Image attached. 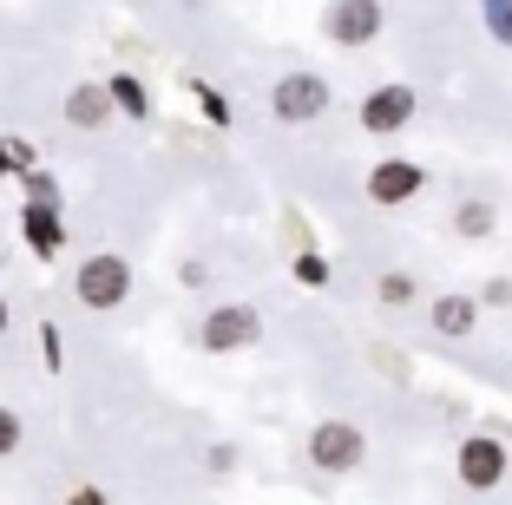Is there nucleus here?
Returning <instances> with one entry per match:
<instances>
[{
	"label": "nucleus",
	"mask_w": 512,
	"mask_h": 505,
	"mask_svg": "<svg viewBox=\"0 0 512 505\" xmlns=\"http://www.w3.org/2000/svg\"><path fill=\"white\" fill-rule=\"evenodd\" d=\"M362 460H368V433L355 427V420L329 414V420L309 427V466H316V473L342 479V473H362Z\"/></svg>",
	"instance_id": "f03ea898"
},
{
	"label": "nucleus",
	"mask_w": 512,
	"mask_h": 505,
	"mask_svg": "<svg viewBox=\"0 0 512 505\" xmlns=\"http://www.w3.org/2000/svg\"><path fill=\"white\" fill-rule=\"evenodd\" d=\"M73 296H79V309H92V315L125 309V296H132V263H125V256H112V250L79 256V269H73Z\"/></svg>",
	"instance_id": "f257e3e1"
},
{
	"label": "nucleus",
	"mask_w": 512,
	"mask_h": 505,
	"mask_svg": "<svg viewBox=\"0 0 512 505\" xmlns=\"http://www.w3.org/2000/svg\"><path fill=\"white\" fill-rule=\"evenodd\" d=\"M7 328H14V309H7V296H0V335H7Z\"/></svg>",
	"instance_id": "393cba45"
},
{
	"label": "nucleus",
	"mask_w": 512,
	"mask_h": 505,
	"mask_svg": "<svg viewBox=\"0 0 512 505\" xmlns=\"http://www.w3.org/2000/svg\"><path fill=\"white\" fill-rule=\"evenodd\" d=\"M270 112L283 125H316L322 112H329V79L322 73H283L270 86Z\"/></svg>",
	"instance_id": "20e7f679"
},
{
	"label": "nucleus",
	"mask_w": 512,
	"mask_h": 505,
	"mask_svg": "<svg viewBox=\"0 0 512 505\" xmlns=\"http://www.w3.org/2000/svg\"><path fill=\"white\" fill-rule=\"evenodd\" d=\"M66 125H73V132H99V125L112 119V99H106V86H99V79H79L73 92H66Z\"/></svg>",
	"instance_id": "9d476101"
},
{
	"label": "nucleus",
	"mask_w": 512,
	"mask_h": 505,
	"mask_svg": "<svg viewBox=\"0 0 512 505\" xmlns=\"http://www.w3.org/2000/svg\"><path fill=\"white\" fill-rule=\"evenodd\" d=\"M414 112H421V92L401 86V79H388V86H375L362 99V132L368 138H394V132L414 125Z\"/></svg>",
	"instance_id": "423d86ee"
},
{
	"label": "nucleus",
	"mask_w": 512,
	"mask_h": 505,
	"mask_svg": "<svg viewBox=\"0 0 512 505\" xmlns=\"http://www.w3.org/2000/svg\"><path fill=\"white\" fill-rule=\"evenodd\" d=\"M453 230L460 237H493V204H460L453 210Z\"/></svg>",
	"instance_id": "dca6fc26"
},
{
	"label": "nucleus",
	"mask_w": 512,
	"mask_h": 505,
	"mask_svg": "<svg viewBox=\"0 0 512 505\" xmlns=\"http://www.w3.org/2000/svg\"><path fill=\"white\" fill-rule=\"evenodd\" d=\"M33 164H40V158H33L27 138H7V132H0V178H27Z\"/></svg>",
	"instance_id": "4468645a"
},
{
	"label": "nucleus",
	"mask_w": 512,
	"mask_h": 505,
	"mask_svg": "<svg viewBox=\"0 0 512 505\" xmlns=\"http://www.w3.org/2000/svg\"><path fill=\"white\" fill-rule=\"evenodd\" d=\"M421 191H427V171L414 158H381L375 171H368V204H381V210L414 204Z\"/></svg>",
	"instance_id": "6e6552de"
},
{
	"label": "nucleus",
	"mask_w": 512,
	"mask_h": 505,
	"mask_svg": "<svg viewBox=\"0 0 512 505\" xmlns=\"http://www.w3.org/2000/svg\"><path fill=\"white\" fill-rule=\"evenodd\" d=\"M289 276H296L302 289H329V276H335V269H329V256H316V250H302L296 263H289Z\"/></svg>",
	"instance_id": "2eb2a0df"
},
{
	"label": "nucleus",
	"mask_w": 512,
	"mask_h": 505,
	"mask_svg": "<svg viewBox=\"0 0 512 505\" xmlns=\"http://www.w3.org/2000/svg\"><path fill=\"white\" fill-rule=\"evenodd\" d=\"M40 348H46V368H60V328L40 322Z\"/></svg>",
	"instance_id": "4be33fe9"
},
{
	"label": "nucleus",
	"mask_w": 512,
	"mask_h": 505,
	"mask_svg": "<svg viewBox=\"0 0 512 505\" xmlns=\"http://www.w3.org/2000/svg\"><path fill=\"white\" fill-rule=\"evenodd\" d=\"M453 466H460V486L467 492H493L512 466V446L499 440V433H467L460 453H453Z\"/></svg>",
	"instance_id": "39448f33"
},
{
	"label": "nucleus",
	"mask_w": 512,
	"mask_h": 505,
	"mask_svg": "<svg viewBox=\"0 0 512 505\" xmlns=\"http://www.w3.org/2000/svg\"><path fill=\"white\" fill-rule=\"evenodd\" d=\"M106 99H112V112H125V119H138V125L151 119V92H145V79H138V73H112L106 79Z\"/></svg>",
	"instance_id": "f8f14e48"
},
{
	"label": "nucleus",
	"mask_w": 512,
	"mask_h": 505,
	"mask_svg": "<svg viewBox=\"0 0 512 505\" xmlns=\"http://www.w3.org/2000/svg\"><path fill=\"white\" fill-rule=\"evenodd\" d=\"M197 105H204V119H211L217 132H230V99L217 86H197Z\"/></svg>",
	"instance_id": "a211bd4d"
},
{
	"label": "nucleus",
	"mask_w": 512,
	"mask_h": 505,
	"mask_svg": "<svg viewBox=\"0 0 512 505\" xmlns=\"http://www.w3.org/2000/svg\"><path fill=\"white\" fill-rule=\"evenodd\" d=\"M381 0H329V14H322V33L329 46H375L381 40Z\"/></svg>",
	"instance_id": "0eeeda50"
},
{
	"label": "nucleus",
	"mask_w": 512,
	"mask_h": 505,
	"mask_svg": "<svg viewBox=\"0 0 512 505\" xmlns=\"http://www.w3.org/2000/svg\"><path fill=\"white\" fill-rule=\"evenodd\" d=\"M381 302H388V309H401V302H414V283H407L401 269H394V276H381Z\"/></svg>",
	"instance_id": "6ab92c4d"
},
{
	"label": "nucleus",
	"mask_w": 512,
	"mask_h": 505,
	"mask_svg": "<svg viewBox=\"0 0 512 505\" xmlns=\"http://www.w3.org/2000/svg\"><path fill=\"white\" fill-rule=\"evenodd\" d=\"M197 342H204V355H243V348L263 342V309H250V302H217V309H204Z\"/></svg>",
	"instance_id": "7ed1b4c3"
},
{
	"label": "nucleus",
	"mask_w": 512,
	"mask_h": 505,
	"mask_svg": "<svg viewBox=\"0 0 512 505\" xmlns=\"http://www.w3.org/2000/svg\"><path fill=\"white\" fill-rule=\"evenodd\" d=\"M66 505H112V499L99 486H73V492H66Z\"/></svg>",
	"instance_id": "5701e85b"
},
{
	"label": "nucleus",
	"mask_w": 512,
	"mask_h": 505,
	"mask_svg": "<svg viewBox=\"0 0 512 505\" xmlns=\"http://www.w3.org/2000/svg\"><path fill=\"white\" fill-rule=\"evenodd\" d=\"M427 328L447 335V342L473 335V328H480V296H460V289H453V296H434L427 302Z\"/></svg>",
	"instance_id": "1a4fd4ad"
},
{
	"label": "nucleus",
	"mask_w": 512,
	"mask_h": 505,
	"mask_svg": "<svg viewBox=\"0 0 512 505\" xmlns=\"http://www.w3.org/2000/svg\"><path fill=\"white\" fill-rule=\"evenodd\" d=\"M20 237H27L33 256H60V250H66V223H60V210L20 204Z\"/></svg>",
	"instance_id": "9b49d317"
},
{
	"label": "nucleus",
	"mask_w": 512,
	"mask_h": 505,
	"mask_svg": "<svg viewBox=\"0 0 512 505\" xmlns=\"http://www.w3.org/2000/svg\"><path fill=\"white\" fill-rule=\"evenodd\" d=\"M0 263H7V256H0Z\"/></svg>",
	"instance_id": "bb28decb"
},
{
	"label": "nucleus",
	"mask_w": 512,
	"mask_h": 505,
	"mask_svg": "<svg viewBox=\"0 0 512 505\" xmlns=\"http://www.w3.org/2000/svg\"><path fill=\"white\" fill-rule=\"evenodd\" d=\"M204 466H211V473H237V446H230V440H217L211 453H204Z\"/></svg>",
	"instance_id": "412c9836"
},
{
	"label": "nucleus",
	"mask_w": 512,
	"mask_h": 505,
	"mask_svg": "<svg viewBox=\"0 0 512 505\" xmlns=\"http://www.w3.org/2000/svg\"><path fill=\"white\" fill-rule=\"evenodd\" d=\"M480 14H486V33L499 46H512V0H480Z\"/></svg>",
	"instance_id": "f3484780"
},
{
	"label": "nucleus",
	"mask_w": 512,
	"mask_h": 505,
	"mask_svg": "<svg viewBox=\"0 0 512 505\" xmlns=\"http://www.w3.org/2000/svg\"><path fill=\"white\" fill-rule=\"evenodd\" d=\"M480 302H512V283H506V276H493V283L480 289Z\"/></svg>",
	"instance_id": "b1692460"
},
{
	"label": "nucleus",
	"mask_w": 512,
	"mask_h": 505,
	"mask_svg": "<svg viewBox=\"0 0 512 505\" xmlns=\"http://www.w3.org/2000/svg\"><path fill=\"white\" fill-rule=\"evenodd\" d=\"M20 191H27V204H40V210H60V178H53L46 164H33L27 178H20Z\"/></svg>",
	"instance_id": "ddd939ff"
},
{
	"label": "nucleus",
	"mask_w": 512,
	"mask_h": 505,
	"mask_svg": "<svg viewBox=\"0 0 512 505\" xmlns=\"http://www.w3.org/2000/svg\"><path fill=\"white\" fill-rule=\"evenodd\" d=\"M20 433H27V427H20V414H14V407H0V460L20 446Z\"/></svg>",
	"instance_id": "aec40b11"
},
{
	"label": "nucleus",
	"mask_w": 512,
	"mask_h": 505,
	"mask_svg": "<svg viewBox=\"0 0 512 505\" xmlns=\"http://www.w3.org/2000/svg\"><path fill=\"white\" fill-rule=\"evenodd\" d=\"M506 446H512V427H506Z\"/></svg>",
	"instance_id": "a878e982"
}]
</instances>
